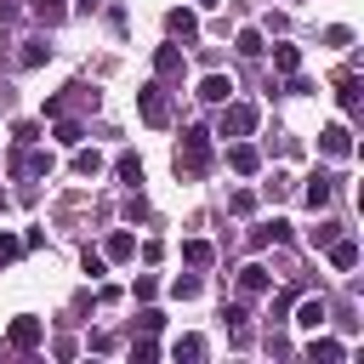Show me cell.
Here are the masks:
<instances>
[{
  "mask_svg": "<svg viewBox=\"0 0 364 364\" xmlns=\"http://www.w3.org/2000/svg\"><path fill=\"white\" fill-rule=\"evenodd\" d=\"M205 171H210V131L188 125L176 142V176H205Z\"/></svg>",
  "mask_w": 364,
  "mask_h": 364,
  "instance_id": "cell-1",
  "label": "cell"
},
{
  "mask_svg": "<svg viewBox=\"0 0 364 364\" xmlns=\"http://www.w3.org/2000/svg\"><path fill=\"white\" fill-rule=\"evenodd\" d=\"M256 119H262V114H256V102H233V97L222 102V136H250V131H256Z\"/></svg>",
  "mask_w": 364,
  "mask_h": 364,
  "instance_id": "cell-2",
  "label": "cell"
},
{
  "mask_svg": "<svg viewBox=\"0 0 364 364\" xmlns=\"http://www.w3.org/2000/svg\"><path fill=\"white\" fill-rule=\"evenodd\" d=\"M136 108L148 125H171V102H165V85H142L136 91Z\"/></svg>",
  "mask_w": 364,
  "mask_h": 364,
  "instance_id": "cell-3",
  "label": "cell"
},
{
  "mask_svg": "<svg viewBox=\"0 0 364 364\" xmlns=\"http://www.w3.org/2000/svg\"><path fill=\"white\" fill-rule=\"evenodd\" d=\"M6 341H11L17 353H34V347L46 341V330H40V318H28V313H23V318H11V330H6Z\"/></svg>",
  "mask_w": 364,
  "mask_h": 364,
  "instance_id": "cell-4",
  "label": "cell"
},
{
  "mask_svg": "<svg viewBox=\"0 0 364 364\" xmlns=\"http://www.w3.org/2000/svg\"><path fill=\"white\" fill-rule=\"evenodd\" d=\"M267 290H273V279H267V267H262V262L239 267V296H245V301H256V296H267Z\"/></svg>",
  "mask_w": 364,
  "mask_h": 364,
  "instance_id": "cell-5",
  "label": "cell"
},
{
  "mask_svg": "<svg viewBox=\"0 0 364 364\" xmlns=\"http://www.w3.org/2000/svg\"><path fill=\"white\" fill-rule=\"evenodd\" d=\"M318 148H324L330 159H347V154H353V131H347V125H324V131H318Z\"/></svg>",
  "mask_w": 364,
  "mask_h": 364,
  "instance_id": "cell-6",
  "label": "cell"
},
{
  "mask_svg": "<svg viewBox=\"0 0 364 364\" xmlns=\"http://www.w3.org/2000/svg\"><path fill=\"white\" fill-rule=\"evenodd\" d=\"M324 250H330V267H341V273H353V267H358V239L336 233V239H330Z\"/></svg>",
  "mask_w": 364,
  "mask_h": 364,
  "instance_id": "cell-7",
  "label": "cell"
},
{
  "mask_svg": "<svg viewBox=\"0 0 364 364\" xmlns=\"http://www.w3.org/2000/svg\"><path fill=\"white\" fill-rule=\"evenodd\" d=\"M301 199H307V205H313V210H324V205H330V199H336V182H330V176H324V171H313V176H307V188H301Z\"/></svg>",
  "mask_w": 364,
  "mask_h": 364,
  "instance_id": "cell-8",
  "label": "cell"
},
{
  "mask_svg": "<svg viewBox=\"0 0 364 364\" xmlns=\"http://www.w3.org/2000/svg\"><path fill=\"white\" fill-rule=\"evenodd\" d=\"M228 165H233L239 176H256V171H262V154H256L250 142H233V148H228Z\"/></svg>",
  "mask_w": 364,
  "mask_h": 364,
  "instance_id": "cell-9",
  "label": "cell"
},
{
  "mask_svg": "<svg viewBox=\"0 0 364 364\" xmlns=\"http://www.w3.org/2000/svg\"><path fill=\"white\" fill-rule=\"evenodd\" d=\"M284 239H290V222H284V216H273V222L250 228V245H284Z\"/></svg>",
  "mask_w": 364,
  "mask_h": 364,
  "instance_id": "cell-10",
  "label": "cell"
},
{
  "mask_svg": "<svg viewBox=\"0 0 364 364\" xmlns=\"http://www.w3.org/2000/svg\"><path fill=\"white\" fill-rule=\"evenodd\" d=\"M324 318H330V307H324L318 296H307V301L296 307V324H301V330H324Z\"/></svg>",
  "mask_w": 364,
  "mask_h": 364,
  "instance_id": "cell-11",
  "label": "cell"
},
{
  "mask_svg": "<svg viewBox=\"0 0 364 364\" xmlns=\"http://www.w3.org/2000/svg\"><path fill=\"white\" fill-rule=\"evenodd\" d=\"M307 358H313V364H318V358H324V364H341V358H347V347H341V341H330V336H313V341H307Z\"/></svg>",
  "mask_w": 364,
  "mask_h": 364,
  "instance_id": "cell-12",
  "label": "cell"
},
{
  "mask_svg": "<svg viewBox=\"0 0 364 364\" xmlns=\"http://www.w3.org/2000/svg\"><path fill=\"white\" fill-rule=\"evenodd\" d=\"M165 28H171L176 40H199V17H193V11H182V6L165 17Z\"/></svg>",
  "mask_w": 364,
  "mask_h": 364,
  "instance_id": "cell-13",
  "label": "cell"
},
{
  "mask_svg": "<svg viewBox=\"0 0 364 364\" xmlns=\"http://www.w3.org/2000/svg\"><path fill=\"white\" fill-rule=\"evenodd\" d=\"M199 97H205V102H228V97H233V80H228V74H205V80H199Z\"/></svg>",
  "mask_w": 364,
  "mask_h": 364,
  "instance_id": "cell-14",
  "label": "cell"
},
{
  "mask_svg": "<svg viewBox=\"0 0 364 364\" xmlns=\"http://www.w3.org/2000/svg\"><path fill=\"white\" fill-rule=\"evenodd\" d=\"M51 136H57L63 148H80V142H85V125H80V119H68V114H57V131H51Z\"/></svg>",
  "mask_w": 364,
  "mask_h": 364,
  "instance_id": "cell-15",
  "label": "cell"
},
{
  "mask_svg": "<svg viewBox=\"0 0 364 364\" xmlns=\"http://www.w3.org/2000/svg\"><path fill=\"white\" fill-rule=\"evenodd\" d=\"M102 256H114V262H131L136 256V239L119 228V233H108V245H102Z\"/></svg>",
  "mask_w": 364,
  "mask_h": 364,
  "instance_id": "cell-16",
  "label": "cell"
},
{
  "mask_svg": "<svg viewBox=\"0 0 364 364\" xmlns=\"http://www.w3.org/2000/svg\"><path fill=\"white\" fill-rule=\"evenodd\" d=\"M114 171H119V182H125V188H142V159H136V154H119V159H114Z\"/></svg>",
  "mask_w": 364,
  "mask_h": 364,
  "instance_id": "cell-17",
  "label": "cell"
},
{
  "mask_svg": "<svg viewBox=\"0 0 364 364\" xmlns=\"http://www.w3.org/2000/svg\"><path fill=\"white\" fill-rule=\"evenodd\" d=\"M182 262H188V267H210V262H216V250H210L205 239H188V245H182Z\"/></svg>",
  "mask_w": 364,
  "mask_h": 364,
  "instance_id": "cell-18",
  "label": "cell"
},
{
  "mask_svg": "<svg viewBox=\"0 0 364 364\" xmlns=\"http://www.w3.org/2000/svg\"><path fill=\"white\" fill-rule=\"evenodd\" d=\"M171 358H188V364H199V358H205V336H176Z\"/></svg>",
  "mask_w": 364,
  "mask_h": 364,
  "instance_id": "cell-19",
  "label": "cell"
},
{
  "mask_svg": "<svg viewBox=\"0 0 364 364\" xmlns=\"http://www.w3.org/2000/svg\"><path fill=\"white\" fill-rule=\"evenodd\" d=\"M154 68L159 74H182V46H159L154 51Z\"/></svg>",
  "mask_w": 364,
  "mask_h": 364,
  "instance_id": "cell-20",
  "label": "cell"
},
{
  "mask_svg": "<svg viewBox=\"0 0 364 364\" xmlns=\"http://www.w3.org/2000/svg\"><path fill=\"white\" fill-rule=\"evenodd\" d=\"M358 91H364V85H358V74H341V85H336V102L353 114V108H358Z\"/></svg>",
  "mask_w": 364,
  "mask_h": 364,
  "instance_id": "cell-21",
  "label": "cell"
},
{
  "mask_svg": "<svg viewBox=\"0 0 364 364\" xmlns=\"http://www.w3.org/2000/svg\"><path fill=\"white\" fill-rule=\"evenodd\" d=\"M102 171V154L97 148H74V176H97Z\"/></svg>",
  "mask_w": 364,
  "mask_h": 364,
  "instance_id": "cell-22",
  "label": "cell"
},
{
  "mask_svg": "<svg viewBox=\"0 0 364 364\" xmlns=\"http://www.w3.org/2000/svg\"><path fill=\"white\" fill-rule=\"evenodd\" d=\"M34 17L51 28V23H63V17H68V0H34Z\"/></svg>",
  "mask_w": 364,
  "mask_h": 364,
  "instance_id": "cell-23",
  "label": "cell"
},
{
  "mask_svg": "<svg viewBox=\"0 0 364 364\" xmlns=\"http://www.w3.org/2000/svg\"><path fill=\"white\" fill-rule=\"evenodd\" d=\"M233 46H239V57H262V51H267V46H262V28H239Z\"/></svg>",
  "mask_w": 364,
  "mask_h": 364,
  "instance_id": "cell-24",
  "label": "cell"
},
{
  "mask_svg": "<svg viewBox=\"0 0 364 364\" xmlns=\"http://www.w3.org/2000/svg\"><path fill=\"white\" fill-rule=\"evenodd\" d=\"M46 57H51V46H46V40H28V46L17 51V63H23V68H40Z\"/></svg>",
  "mask_w": 364,
  "mask_h": 364,
  "instance_id": "cell-25",
  "label": "cell"
},
{
  "mask_svg": "<svg viewBox=\"0 0 364 364\" xmlns=\"http://www.w3.org/2000/svg\"><path fill=\"white\" fill-rule=\"evenodd\" d=\"M273 68H279V74H296V68H301V51H296V46H273Z\"/></svg>",
  "mask_w": 364,
  "mask_h": 364,
  "instance_id": "cell-26",
  "label": "cell"
},
{
  "mask_svg": "<svg viewBox=\"0 0 364 364\" xmlns=\"http://www.w3.org/2000/svg\"><path fill=\"white\" fill-rule=\"evenodd\" d=\"M17 171H28V176H51V154H40V148H34V154H23V159H17Z\"/></svg>",
  "mask_w": 364,
  "mask_h": 364,
  "instance_id": "cell-27",
  "label": "cell"
},
{
  "mask_svg": "<svg viewBox=\"0 0 364 364\" xmlns=\"http://www.w3.org/2000/svg\"><path fill=\"white\" fill-rule=\"evenodd\" d=\"M11 136H17V148H34V142H40V125H34V119H17Z\"/></svg>",
  "mask_w": 364,
  "mask_h": 364,
  "instance_id": "cell-28",
  "label": "cell"
},
{
  "mask_svg": "<svg viewBox=\"0 0 364 364\" xmlns=\"http://www.w3.org/2000/svg\"><path fill=\"white\" fill-rule=\"evenodd\" d=\"M80 267H85V273H91V279H102V267H108V256H102V250H91V245H85V250H80Z\"/></svg>",
  "mask_w": 364,
  "mask_h": 364,
  "instance_id": "cell-29",
  "label": "cell"
},
{
  "mask_svg": "<svg viewBox=\"0 0 364 364\" xmlns=\"http://www.w3.org/2000/svg\"><path fill=\"white\" fill-rule=\"evenodd\" d=\"M171 296H176V301H193V296H199V279H193V273H182V279L171 284Z\"/></svg>",
  "mask_w": 364,
  "mask_h": 364,
  "instance_id": "cell-30",
  "label": "cell"
},
{
  "mask_svg": "<svg viewBox=\"0 0 364 364\" xmlns=\"http://www.w3.org/2000/svg\"><path fill=\"white\" fill-rule=\"evenodd\" d=\"M136 330H148V336L165 330V313H159V307H142V313H136Z\"/></svg>",
  "mask_w": 364,
  "mask_h": 364,
  "instance_id": "cell-31",
  "label": "cell"
},
{
  "mask_svg": "<svg viewBox=\"0 0 364 364\" xmlns=\"http://www.w3.org/2000/svg\"><path fill=\"white\" fill-rule=\"evenodd\" d=\"M336 233H341V228H336V222H318V228H313V233H307V239H313V250H324V245H330V239H336Z\"/></svg>",
  "mask_w": 364,
  "mask_h": 364,
  "instance_id": "cell-32",
  "label": "cell"
},
{
  "mask_svg": "<svg viewBox=\"0 0 364 364\" xmlns=\"http://www.w3.org/2000/svg\"><path fill=\"white\" fill-rule=\"evenodd\" d=\"M228 205H233V216H250V210H256V193H245V188H239Z\"/></svg>",
  "mask_w": 364,
  "mask_h": 364,
  "instance_id": "cell-33",
  "label": "cell"
},
{
  "mask_svg": "<svg viewBox=\"0 0 364 364\" xmlns=\"http://www.w3.org/2000/svg\"><path fill=\"white\" fill-rule=\"evenodd\" d=\"M154 290H159V279L154 273H136V301H154Z\"/></svg>",
  "mask_w": 364,
  "mask_h": 364,
  "instance_id": "cell-34",
  "label": "cell"
},
{
  "mask_svg": "<svg viewBox=\"0 0 364 364\" xmlns=\"http://www.w3.org/2000/svg\"><path fill=\"white\" fill-rule=\"evenodd\" d=\"M131 358H136V364H154L159 347H154V341H131Z\"/></svg>",
  "mask_w": 364,
  "mask_h": 364,
  "instance_id": "cell-35",
  "label": "cell"
},
{
  "mask_svg": "<svg viewBox=\"0 0 364 364\" xmlns=\"http://www.w3.org/2000/svg\"><path fill=\"white\" fill-rule=\"evenodd\" d=\"M17 250H23V239H11V233H0V267H6V262H11Z\"/></svg>",
  "mask_w": 364,
  "mask_h": 364,
  "instance_id": "cell-36",
  "label": "cell"
},
{
  "mask_svg": "<svg viewBox=\"0 0 364 364\" xmlns=\"http://www.w3.org/2000/svg\"><path fill=\"white\" fill-rule=\"evenodd\" d=\"M125 216H131V222H142V216H148V205H142V193H131V199H125Z\"/></svg>",
  "mask_w": 364,
  "mask_h": 364,
  "instance_id": "cell-37",
  "label": "cell"
},
{
  "mask_svg": "<svg viewBox=\"0 0 364 364\" xmlns=\"http://www.w3.org/2000/svg\"><path fill=\"white\" fill-rule=\"evenodd\" d=\"M97 6H102V0H74V11H97Z\"/></svg>",
  "mask_w": 364,
  "mask_h": 364,
  "instance_id": "cell-38",
  "label": "cell"
},
{
  "mask_svg": "<svg viewBox=\"0 0 364 364\" xmlns=\"http://www.w3.org/2000/svg\"><path fill=\"white\" fill-rule=\"evenodd\" d=\"M199 6H222V0H199Z\"/></svg>",
  "mask_w": 364,
  "mask_h": 364,
  "instance_id": "cell-39",
  "label": "cell"
}]
</instances>
